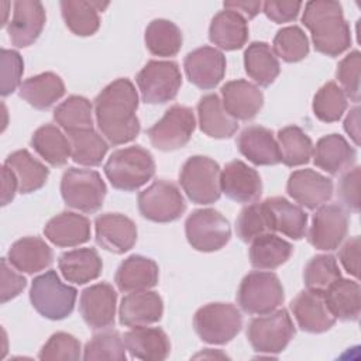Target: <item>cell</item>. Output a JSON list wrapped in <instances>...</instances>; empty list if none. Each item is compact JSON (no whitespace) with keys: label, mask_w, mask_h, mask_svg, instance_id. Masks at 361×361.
I'll use <instances>...</instances> for the list:
<instances>
[{"label":"cell","mask_w":361,"mask_h":361,"mask_svg":"<svg viewBox=\"0 0 361 361\" xmlns=\"http://www.w3.org/2000/svg\"><path fill=\"white\" fill-rule=\"evenodd\" d=\"M235 231L238 238L244 243H251L262 234L274 233L269 213L264 202L250 203L240 212L235 220Z\"/></svg>","instance_id":"bcb514c9"},{"label":"cell","mask_w":361,"mask_h":361,"mask_svg":"<svg viewBox=\"0 0 361 361\" xmlns=\"http://www.w3.org/2000/svg\"><path fill=\"white\" fill-rule=\"evenodd\" d=\"M295 336V326L286 309L254 317L247 327V338L259 354L283 351Z\"/></svg>","instance_id":"9c48e42d"},{"label":"cell","mask_w":361,"mask_h":361,"mask_svg":"<svg viewBox=\"0 0 361 361\" xmlns=\"http://www.w3.org/2000/svg\"><path fill=\"white\" fill-rule=\"evenodd\" d=\"M196 127L192 109L180 104L169 107L162 118L148 128L151 144L159 151H175L185 147Z\"/></svg>","instance_id":"4fadbf2b"},{"label":"cell","mask_w":361,"mask_h":361,"mask_svg":"<svg viewBox=\"0 0 361 361\" xmlns=\"http://www.w3.org/2000/svg\"><path fill=\"white\" fill-rule=\"evenodd\" d=\"M209 39L224 51H235L245 45L248 39L247 20L235 11H219L210 23Z\"/></svg>","instance_id":"1f68e13d"},{"label":"cell","mask_w":361,"mask_h":361,"mask_svg":"<svg viewBox=\"0 0 361 361\" xmlns=\"http://www.w3.org/2000/svg\"><path fill=\"white\" fill-rule=\"evenodd\" d=\"M147 49L155 56H175L182 48V31L165 18L152 20L144 34Z\"/></svg>","instance_id":"60d3db41"},{"label":"cell","mask_w":361,"mask_h":361,"mask_svg":"<svg viewBox=\"0 0 361 361\" xmlns=\"http://www.w3.org/2000/svg\"><path fill=\"white\" fill-rule=\"evenodd\" d=\"M71 142V158L73 162L85 166H97L102 164L109 149V142L93 128L66 133Z\"/></svg>","instance_id":"b9f144b4"},{"label":"cell","mask_w":361,"mask_h":361,"mask_svg":"<svg viewBox=\"0 0 361 361\" xmlns=\"http://www.w3.org/2000/svg\"><path fill=\"white\" fill-rule=\"evenodd\" d=\"M1 204L6 206L14 199L16 192L18 190V182L13 171L6 165L1 168Z\"/></svg>","instance_id":"680465c9"},{"label":"cell","mask_w":361,"mask_h":361,"mask_svg":"<svg viewBox=\"0 0 361 361\" xmlns=\"http://www.w3.org/2000/svg\"><path fill=\"white\" fill-rule=\"evenodd\" d=\"M138 94L133 82L120 78L109 83L94 99L96 124L103 138L111 145L133 141L141 130L135 114Z\"/></svg>","instance_id":"6da1fadb"},{"label":"cell","mask_w":361,"mask_h":361,"mask_svg":"<svg viewBox=\"0 0 361 361\" xmlns=\"http://www.w3.org/2000/svg\"><path fill=\"white\" fill-rule=\"evenodd\" d=\"M344 130L354 141L355 145H360V107L355 106L350 110L344 120Z\"/></svg>","instance_id":"94428289"},{"label":"cell","mask_w":361,"mask_h":361,"mask_svg":"<svg viewBox=\"0 0 361 361\" xmlns=\"http://www.w3.org/2000/svg\"><path fill=\"white\" fill-rule=\"evenodd\" d=\"M193 327L202 341L207 344H226L240 333L243 316L231 303H209L195 313Z\"/></svg>","instance_id":"ba28073f"},{"label":"cell","mask_w":361,"mask_h":361,"mask_svg":"<svg viewBox=\"0 0 361 361\" xmlns=\"http://www.w3.org/2000/svg\"><path fill=\"white\" fill-rule=\"evenodd\" d=\"M326 303L336 319L354 322L361 310V290L357 281L338 278L326 292H323Z\"/></svg>","instance_id":"e575fe53"},{"label":"cell","mask_w":361,"mask_h":361,"mask_svg":"<svg viewBox=\"0 0 361 361\" xmlns=\"http://www.w3.org/2000/svg\"><path fill=\"white\" fill-rule=\"evenodd\" d=\"M117 293L110 283L100 282L82 290L79 312L93 330H104L114 324Z\"/></svg>","instance_id":"9a60e30c"},{"label":"cell","mask_w":361,"mask_h":361,"mask_svg":"<svg viewBox=\"0 0 361 361\" xmlns=\"http://www.w3.org/2000/svg\"><path fill=\"white\" fill-rule=\"evenodd\" d=\"M18 94L34 109L47 110L65 94V85L56 73L44 72L25 79Z\"/></svg>","instance_id":"836d02e7"},{"label":"cell","mask_w":361,"mask_h":361,"mask_svg":"<svg viewBox=\"0 0 361 361\" xmlns=\"http://www.w3.org/2000/svg\"><path fill=\"white\" fill-rule=\"evenodd\" d=\"M96 243L109 252L124 254L137 241L135 223L120 213H103L94 220Z\"/></svg>","instance_id":"ffe728a7"},{"label":"cell","mask_w":361,"mask_h":361,"mask_svg":"<svg viewBox=\"0 0 361 361\" xmlns=\"http://www.w3.org/2000/svg\"><path fill=\"white\" fill-rule=\"evenodd\" d=\"M293 247L286 240L267 233L251 241L250 262L257 269H275L292 255Z\"/></svg>","instance_id":"f35d334b"},{"label":"cell","mask_w":361,"mask_h":361,"mask_svg":"<svg viewBox=\"0 0 361 361\" xmlns=\"http://www.w3.org/2000/svg\"><path fill=\"white\" fill-rule=\"evenodd\" d=\"M58 268L68 282L85 285L100 276L103 262L94 248H76L58 258Z\"/></svg>","instance_id":"4dcf8cb0"},{"label":"cell","mask_w":361,"mask_h":361,"mask_svg":"<svg viewBox=\"0 0 361 361\" xmlns=\"http://www.w3.org/2000/svg\"><path fill=\"white\" fill-rule=\"evenodd\" d=\"M237 148L254 165L268 166L281 162L278 141L269 128L261 126L245 127L237 138Z\"/></svg>","instance_id":"cb8c5ba5"},{"label":"cell","mask_w":361,"mask_h":361,"mask_svg":"<svg viewBox=\"0 0 361 361\" xmlns=\"http://www.w3.org/2000/svg\"><path fill=\"white\" fill-rule=\"evenodd\" d=\"M13 265L7 258H1L0 271H1V303H6L16 296H18L27 286V279L11 268Z\"/></svg>","instance_id":"11a10c76"},{"label":"cell","mask_w":361,"mask_h":361,"mask_svg":"<svg viewBox=\"0 0 361 361\" xmlns=\"http://www.w3.org/2000/svg\"><path fill=\"white\" fill-rule=\"evenodd\" d=\"M281 162L286 166H299L309 162L313 154L310 137L298 126H288L278 131Z\"/></svg>","instance_id":"7bdbcfd3"},{"label":"cell","mask_w":361,"mask_h":361,"mask_svg":"<svg viewBox=\"0 0 361 361\" xmlns=\"http://www.w3.org/2000/svg\"><path fill=\"white\" fill-rule=\"evenodd\" d=\"M338 278H341V272L337 259L330 254L313 257L303 271L306 288L316 292H326V289Z\"/></svg>","instance_id":"7dc6e473"},{"label":"cell","mask_w":361,"mask_h":361,"mask_svg":"<svg viewBox=\"0 0 361 361\" xmlns=\"http://www.w3.org/2000/svg\"><path fill=\"white\" fill-rule=\"evenodd\" d=\"M220 175L221 169L214 159L195 155L183 164L179 183L189 200L196 204H210L220 199Z\"/></svg>","instance_id":"52a82bcc"},{"label":"cell","mask_w":361,"mask_h":361,"mask_svg":"<svg viewBox=\"0 0 361 361\" xmlns=\"http://www.w3.org/2000/svg\"><path fill=\"white\" fill-rule=\"evenodd\" d=\"M45 8L34 0H18L13 4V17L8 21L7 32L17 48L32 45L41 35L45 25Z\"/></svg>","instance_id":"e0dca14e"},{"label":"cell","mask_w":361,"mask_h":361,"mask_svg":"<svg viewBox=\"0 0 361 361\" xmlns=\"http://www.w3.org/2000/svg\"><path fill=\"white\" fill-rule=\"evenodd\" d=\"M159 269L155 261L142 255H130L117 268L114 282L121 292H138L158 283Z\"/></svg>","instance_id":"83f0119b"},{"label":"cell","mask_w":361,"mask_h":361,"mask_svg":"<svg viewBox=\"0 0 361 361\" xmlns=\"http://www.w3.org/2000/svg\"><path fill=\"white\" fill-rule=\"evenodd\" d=\"M44 235L56 247H76L90 240V221L83 214L62 212L47 223Z\"/></svg>","instance_id":"4316f807"},{"label":"cell","mask_w":361,"mask_h":361,"mask_svg":"<svg viewBox=\"0 0 361 361\" xmlns=\"http://www.w3.org/2000/svg\"><path fill=\"white\" fill-rule=\"evenodd\" d=\"M302 3L300 1H265L262 3L264 14L272 20L274 23H289L293 21L299 11Z\"/></svg>","instance_id":"9f6ffc18"},{"label":"cell","mask_w":361,"mask_h":361,"mask_svg":"<svg viewBox=\"0 0 361 361\" xmlns=\"http://www.w3.org/2000/svg\"><path fill=\"white\" fill-rule=\"evenodd\" d=\"M54 120L66 131L93 128V107L83 96H69L54 110Z\"/></svg>","instance_id":"ee69618b"},{"label":"cell","mask_w":361,"mask_h":361,"mask_svg":"<svg viewBox=\"0 0 361 361\" xmlns=\"http://www.w3.org/2000/svg\"><path fill=\"white\" fill-rule=\"evenodd\" d=\"M106 183L99 172L68 168L61 179V195L66 206L83 213L97 212L106 197Z\"/></svg>","instance_id":"8992f818"},{"label":"cell","mask_w":361,"mask_h":361,"mask_svg":"<svg viewBox=\"0 0 361 361\" xmlns=\"http://www.w3.org/2000/svg\"><path fill=\"white\" fill-rule=\"evenodd\" d=\"M78 290L61 281L55 271H47L32 279L30 300L32 307L45 319H66L75 307Z\"/></svg>","instance_id":"277c9868"},{"label":"cell","mask_w":361,"mask_h":361,"mask_svg":"<svg viewBox=\"0 0 361 361\" xmlns=\"http://www.w3.org/2000/svg\"><path fill=\"white\" fill-rule=\"evenodd\" d=\"M220 189L237 203H254L261 197L262 180L254 168L240 159H234L221 171Z\"/></svg>","instance_id":"d6986e66"},{"label":"cell","mask_w":361,"mask_h":361,"mask_svg":"<svg viewBox=\"0 0 361 361\" xmlns=\"http://www.w3.org/2000/svg\"><path fill=\"white\" fill-rule=\"evenodd\" d=\"M31 145L52 166L65 165L71 157L69 138L54 124H45L37 128L31 137Z\"/></svg>","instance_id":"ab89813d"},{"label":"cell","mask_w":361,"mask_h":361,"mask_svg":"<svg viewBox=\"0 0 361 361\" xmlns=\"http://www.w3.org/2000/svg\"><path fill=\"white\" fill-rule=\"evenodd\" d=\"M39 360H79L80 343L72 334L58 331L52 334L42 345L38 354Z\"/></svg>","instance_id":"816d5d0a"},{"label":"cell","mask_w":361,"mask_h":361,"mask_svg":"<svg viewBox=\"0 0 361 361\" xmlns=\"http://www.w3.org/2000/svg\"><path fill=\"white\" fill-rule=\"evenodd\" d=\"M185 234L195 250L213 252L230 241L231 227L220 212L214 209H197L188 216Z\"/></svg>","instance_id":"30bf717a"},{"label":"cell","mask_w":361,"mask_h":361,"mask_svg":"<svg viewBox=\"0 0 361 361\" xmlns=\"http://www.w3.org/2000/svg\"><path fill=\"white\" fill-rule=\"evenodd\" d=\"M164 302L154 290L130 292L121 299L118 307L120 323L126 327H140L154 324L161 320Z\"/></svg>","instance_id":"7402d4cb"},{"label":"cell","mask_w":361,"mask_h":361,"mask_svg":"<svg viewBox=\"0 0 361 361\" xmlns=\"http://www.w3.org/2000/svg\"><path fill=\"white\" fill-rule=\"evenodd\" d=\"M288 195L302 207L316 210L333 196V180L313 169H298L289 175Z\"/></svg>","instance_id":"2e32d148"},{"label":"cell","mask_w":361,"mask_h":361,"mask_svg":"<svg viewBox=\"0 0 361 361\" xmlns=\"http://www.w3.org/2000/svg\"><path fill=\"white\" fill-rule=\"evenodd\" d=\"M7 259L17 271L35 274L52 264L54 252L42 238L23 237L10 247Z\"/></svg>","instance_id":"f546056e"},{"label":"cell","mask_w":361,"mask_h":361,"mask_svg":"<svg viewBox=\"0 0 361 361\" xmlns=\"http://www.w3.org/2000/svg\"><path fill=\"white\" fill-rule=\"evenodd\" d=\"M197 117L200 130L212 138H230L238 128L237 120L228 114L221 99L216 93H209L200 97L197 103Z\"/></svg>","instance_id":"f1b7e54d"},{"label":"cell","mask_w":361,"mask_h":361,"mask_svg":"<svg viewBox=\"0 0 361 361\" xmlns=\"http://www.w3.org/2000/svg\"><path fill=\"white\" fill-rule=\"evenodd\" d=\"M285 300L283 286L274 272L252 271L238 286L237 302L250 314H267L276 310Z\"/></svg>","instance_id":"5b68a950"},{"label":"cell","mask_w":361,"mask_h":361,"mask_svg":"<svg viewBox=\"0 0 361 361\" xmlns=\"http://www.w3.org/2000/svg\"><path fill=\"white\" fill-rule=\"evenodd\" d=\"M141 97L148 104H164L176 97L182 73L173 61H149L135 78Z\"/></svg>","instance_id":"8fae6325"},{"label":"cell","mask_w":361,"mask_h":361,"mask_svg":"<svg viewBox=\"0 0 361 361\" xmlns=\"http://www.w3.org/2000/svg\"><path fill=\"white\" fill-rule=\"evenodd\" d=\"M312 155L314 165L330 175H338L350 169L357 159L355 148L340 134L322 137L313 147Z\"/></svg>","instance_id":"d4e9b609"},{"label":"cell","mask_w":361,"mask_h":361,"mask_svg":"<svg viewBox=\"0 0 361 361\" xmlns=\"http://www.w3.org/2000/svg\"><path fill=\"white\" fill-rule=\"evenodd\" d=\"M269 213L274 231H279L292 240H300L306 234L307 214L300 206H296L285 197L275 196L264 200Z\"/></svg>","instance_id":"d6a6232c"},{"label":"cell","mask_w":361,"mask_h":361,"mask_svg":"<svg viewBox=\"0 0 361 361\" xmlns=\"http://www.w3.org/2000/svg\"><path fill=\"white\" fill-rule=\"evenodd\" d=\"M61 13L66 27L79 37L93 35L100 27L99 11H103L109 3L85 1V0H62L59 3Z\"/></svg>","instance_id":"d590c367"},{"label":"cell","mask_w":361,"mask_h":361,"mask_svg":"<svg viewBox=\"0 0 361 361\" xmlns=\"http://www.w3.org/2000/svg\"><path fill=\"white\" fill-rule=\"evenodd\" d=\"M224 8L231 10L243 16L245 20L254 18L262 8L261 1H224Z\"/></svg>","instance_id":"91938a15"},{"label":"cell","mask_w":361,"mask_h":361,"mask_svg":"<svg viewBox=\"0 0 361 361\" xmlns=\"http://www.w3.org/2000/svg\"><path fill=\"white\" fill-rule=\"evenodd\" d=\"M104 173L114 189L133 192L154 176L155 162L149 151L133 145L116 149L104 164Z\"/></svg>","instance_id":"3957f363"},{"label":"cell","mask_w":361,"mask_h":361,"mask_svg":"<svg viewBox=\"0 0 361 361\" xmlns=\"http://www.w3.org/2000/svg\"><path fill=\"white\" fill-rule=\"evenodd\" d=\"M8 6H10V3H7V1H4V3H0V7L3 8L1 11H3V21H1V25H4L7 21H6V17H7V8H8Z\"/></svg>","instance_id":"6125c7cd"},{"label":"cell","mask_w":361,"mask_h":361,"mask_svg":"<svg viewBox=\"0 0 361 361\" xmlns=\"http://www.w3.org/2000/svg\"><path fill=\"white\" fill-rule=\"evenodd\" d=\"M1 87L3 97L11 94L18 86H21V76L24 72V62L21 55L13 49H1Z\"/></svg>","instance_id":"f5cc1de1"},{"label":"cell","mask_w":361,"mask_h":361,"mask_svg":"<svg viewBox=\"0 0 361 361\" xmlns=\"http://www.w3.org/2000/svg\"><path fill=\"white\" fill-rule=\"evenodd\" d=\"M126 344L123 337L116 330H106L93 336L86 343L83 350V360H113L126 361Z\"/></svg>","instance_id":"681fc988"},{"label":"cell","mask_w":361,"mask_h":361,"mask_svg":"<svg viewBox=\"0 0 361 361\" xmlns=\"http://www.w3.org/2000/svg\"><path fill=\"white\" fill-rule=\"evenodd\" d=\"M223 106L235 120H252L264 106L259 87L245 79L230 80L221 86Z\"/></svg>","instance_id":"603a6c76"},{"label":"cell","mask_w":361,"mask_h":361,"mask_svg":"<svg viewBox=\"0 0 361 361\" xmlns=\"http://www.w3.org/2000/svg\"><path fill=\"white\" fill-rule=\"evenodd\" d=\"M360 248H361V240L358 235H355L347 240L338 252V259L343 268L354 278H358L360 275L358 272L360 271Z\"/></svg>","instance_id":"6f0895ef"},{"label":"cell","mask_w":361,"mask_h":361,"mask_svg":"<svg viewBox=\"0 0 361 361\" xmlns=\"http://www.w3.org/2000/svg\"><path fill=\"white\" fill-rule=\"evenodd\" d=\"M290 310L298 322V326L306 333H324L330 330L336 317L331 314L323 292L302 290L290 303Z\"/></svg>","instance_id":"44dd1931"},{"label":"cell","mask_w":361,"mask_h":361,"mask_svg":"<svg viewBox=\"0 0 361 361\" xmlns=\"http://www.w3.org/2000/svg\"><path fill=\"white\" fill-rule=\"evenodd\" d=\"M312 109L320 121H338L347 109V96L336 82H327L314 94Z\"/></svg>","instance_id":"f6af8a7d"},{"label":"cell","mask_w":361,"mask_h":361,"mask_svg":"<svg viewBox=\"0 0 361 361\" xmlns=\"http://www.w3.org/2000/svg\"><path fill=\"white\" fill-rule=\"evenodd\" d=\"M360 166L348 169L337 185V196L343 206L350 212H360Z\"/></svg>","instance_id":"db71d44e"},{"label":"cell","mask_w":361,"mask_h":361,"mask_svg":"<svg viewBox=\"0 0 361 361\" xmlns=\"http://www.w3.org/2000/svg\"><path fill=\"white\" fill-rule=\"evenodd\" d=\"M4 165L8 166L16 175L18 182V192L23 195L41 189L49 176V169L37 158H34L27 149L11 152L6 158Z\"/></svg>","instance_id":"8d00e7d4"},{"label":"cell","mask_w":361,"mask_h":361,"mask_svg":"<svg viewBox=\"0 0 361 361\" xmlns=\"http://www.w3.org/2000/svg\"><path fill=\"white\" fill-rule=\"evenodd\" d=\"M303 25L310 31L314 49L327 56H338L351 45V31L337 1L313 0L305 4Z\"/></svg>","instance_id":"7a4b0ae2"},{"label":"cell","mask_w":361,"mask_h":361,"mask_svg":"<svg viewBox=\"0 0 361 361\" xmlns=\"http://www.w3.org/2000/svg\"><path fill=\"white\" fill-rule=\"evenodd\" d=\"M247 75L259 86L267 87L278 78L281 66L272 48L262 41L251 42L244 52Z\"/></svg>","instance_id":"74e56055"},{"label":"cell","mask_w":361,"mask_h":361,"mask_svg":"<svg viewBox=\"0 0 361 361\" xmlns=\"http://www.w3.org/2000/svg\"><path fill=\"white\" fill-rule=\"evenodd\" d=\"M186 209L179 188L169 180L158 179L138 195V210L147 220L171 223L178 220Z\"/></svg>","instance_id":"7c38bea8"},{"label":"cell","mask_w":361,"mask_h":361,"mask_svg":"<svg viewBox=\"0 0 361 361\" xmlns=\"http://www.w3.org/2000/svg\"><path fill=\"white\" fill-rule=\"evenodd\" d=\"M360 69L361 54L355 49L340 61L336 71V76L341 85V90L354 103L360 102Z\"/></svg>","instance_id":"f907efd6"},{"label":"cell","mask_w":361,"mask_h":361,"mask_svg":"<svg viewBox=\"0 0 361 361\" xmlns=\"http://www.w3.org/2000/svg\"><path fill=\"white\" fill-rule=\"evenodd\" d=\"M348 231V216L338 204L320 206L312 220L307 234L309 243L322 251L338 248Z\"/></svg>","instance_id":"5bb4252c"},{"label":"cell","mask_w":361,"mask_h":361,"mask_svg":"<svg viewBox=\"0 0 361 361\" xmlns=\"http://www.w3.org/2000/svg\"><path fill=\"white\" fill-rule=\"evenodd\" d=\"M183 68L190 83L199 89L210 90L224 78L226 58L213 47H200L185 56Z\"/></svg>","instance_id":"ac0fdd59"},{"label":"cell","mask_w":361,"mask_h":361,"mask_svg":"<svg viewBox=\"0 0 361 361\" xmlns=\"http://www.w3.org/2000/svg\"><path fill=\"white\" fill-rule=\"evenodd\" d=\"M274 54L288 63L299 62L309 54V39L298 25L279 30L274 38Z\"/></svg>","instance_id":"c3c4849f"},{"label":"cell","mask_w":361,"mask_h":361,"mask_svg":"<svg viewBox=\"0 0 361 361\" xmlns=\"http://www.w3.org/2000/svg\"><path fill=\"white\" fill-rule=\"evenodd\" d=\"M123 340L127 351L144 361H162L171 353L169 338L159 327H131Z\"/></svg>","instance_id":"484cf974"}]
</instances>
